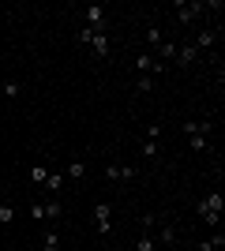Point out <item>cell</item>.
<instances>
[{"mask_svg": "<svg viewBox=\"0 0 225 251\" xmlns=\"http://www.w3.org/2000/svg\"><path fill=\"white\" fill-rule=\"evenodd\" d=\"M158 157V143L154 139H143V161H154Z\"/></svg>", "mask_w": 225, "mask_h": 251, "instance_id": "d6986e66", "label": "cell"}, {"mask_svg": "<svg viewBox=\"0 0 225 251\" xmlns=\"http://www.w3.org/2000/svg\"><path fill=\"white\" fill-rule=\"evenodd\" d=\"M206 15V4L203 0H192V4H176V23H184V26H188V23H199Z\"/></svg>", "mask_w": 225, "mask_h": 251, "instance_id": "277c9868", "label": "cell"}, {"mask_svg": "<svg viewBox=\"0 0 225 251\" xmlns=\"http://www.w3.org/2000/svg\"><path fill=\"white\" fill-rule=\"evenodd\" d=\"M86 176V161H68V180H83Z\"/></svg>", "mask_w": 225, "mask_h": 251, "instance_id": "e0dca14e", "label": "cell"}, {"mask_svg": "<svg viewBox=\"0 0 225 251\" xmlns=\"http://www.w3.org/2000/svg\"><path fill=\"white\" fill-rule=\"evenodd\" d=\"M30 218L34 221H45V202H38V199L30 202Z\"/></svg>", "mask_w": 225, "mask_h": 251, "instance_id": "7402d4cb", "label": "cell"}, {"mask_svg": "<svg viewBox=\"0 0 225 251\" xmlns=\"http://www.w3.org/2000/svg\"><path fill=\"white\" fill-rule=\"evenodd\" d=\"M135 251H158V244H154V232H139V240H135Z\"/></svg>", "mask_w": 225, "mask_h": 251, "instance_id": "2e32d148", "label": "cell"}, {"mask_svg": "<svg viewBox=\"0 0 225 251\" xmlns=\"http://www.w3.org/2000/svg\"><path fill=\"white\" fill-rule=\"evenodd\" d=\"M0 94H4V98H19L23 94V83H15V79H11V83H0Z\"/></svg>", "mask_w": 225, "mask_h": 251, "instance_id": "ac0fdd59", "label": "cell"}, {"mask_svg": "<svg viewBox=\"0 0 225 251\" xmlns=\"http://www.w3.org/2000/svg\"><path fill=\"white\" fill-rule=\"evenodd\" d=\"M154 60H158V64L176 60V42H158V45H154Z\"/></svg>", "mask_w": 225, "mask_h": 251, "instance_id": "30bf717a", "label": "cell"}, {"mask_svg": "<svg viewBox=\"0 0 225 251\" xmlns=\"http://www.w3.org/2000/svg\"><path fill=\"white\" fill-rule=\"evenodd\" d=\"M45 180H49V165H34L30 169V184L34 188H45Z\"/></svg>", "mask_w": 225, "mask_h": 251, "instance_id": "5bb4252c", "label": "cell"}, {"mask_svg": "<svg viewBox=\"0 0 225 251\" xmlns=\"http://www.w3.org/2000/svg\"><path fill=\"white\" fill-rule=\"evenodd\" d=\"M135 90H139V94H150V90H154V79H150V75H139V83H135Z\"/></svg>", "mask_w": 225, "mask_h": 251, "instance_id": "44dd1931", "label": "cell"}, {"mask_svg": "<svg viewBox=\"0 0 225 251\" xmlns=\"http://www.w3.org/2000/svg\"><path fill=\"white\" fill-rule=\"evenodd\" d=\"M79 42L90 45L98 60H105L109 52H113V45H109V34H105V30H90V26H79Z\"/></svg>", "mask_w": 225, "mask_h": 251, "instance_id": "3957f363", "label": "cell"}, {"mask_svg": "<svg viewBox=\"0 0 225 251\" xmlns=\"http://www.w3.org/2000/svg\"><path fill=\"white\" fill-rule=\"evenodd\" d=\"M158 42H165V38H161V30H158V26H154V23H150V26H147V45H150V49H154V45H158Z\"/></svg>", "mask_w": 225, "mask_h": 251, "instance_id": "ffe728a7", "label": "cell"}, {"mask_svg": "<svg viewBox=\"0 0 225 251\" xmlns=\"http://www.w3.org/2000/svg\"><path fill=\"white\" fill-rule=\"evenodd\" d=\"M195 49H199V52H203V49H214V45H218V30H214V26H206V30H199V38H195Z\"/></svg>", "mask_w": 225, "mask_h": 251, "instance_id": "8fae6325", "label": "cell"}, {"mask_svg": "<svg viewBox=\"0 0 225 251\" xmlns=\"http://www.w3.org/2000/svg\"><path fill=\"white\" fill-rule=\"evenodd\" d=\"M60 188H64V173H49V180H45V191H49V195H60Z\"/></svg>", "mask_w": 225, "mask_h": 251, "instance_id": "9a60e30c", "label": "cell"}, {"mask_svg": "<svg viewBox=\"0 0 225 251\" xmlns=\"http://www.w3.org/2000/svg\"><path fill=\"white\" fill-rule=\"evenodd\" d=\"M195 210H199V218L210 225V229H222V210H225V199L222 191H206L203 199L195 202Z\"/></svg>", "mask_w": 225, "mask_h": 251, "instance_id": "6da1fadb", "label": "cell"}, {"mask_svg": "<svg viewBox=\"0 0 225 251\" xmlns=\"http://www.w3.org/2000/svg\"><path fill=\"white\" fill-rule=\"evenodd\" d=\"M154 244H161V251H173L176 248V225H173V221H161L158 225V240Z\"/></svg>", "mask_w": 225, "mask_h": 251, "instance_id": "ba28073f", "label": "cell"}, {"mask_svg": "<svg viewBox=\"0 0 225 251\" xmlns=\"http://www.w3.org/2000/svg\"><path fill=\"white\" fill-rule=\"evenodd\" d=\"M0 221L8 225V221H15V206H8V202H0Z\"/></svg>", "mask_w": 225, "mask_h": 251, "instance_id": "603a6c76", "label": "cell"}, {"mask_svg": "<svg viewBox=\"0 0 225 251\" xmlns=\"http://www.w3.org/2000/svg\"><path fill=\"white\" fill-rule=\"evenodd\" d=\"M94 225H98L101 236H109V229H113V202H109V199H101L94 206Z\"/></svg>", "mask_w": 225, "mask_h": 251, "instance_id": "5b68a950", "label": "cell"}, {"mask_svg": "<svg viewBox=\"0 0 225 251\" xmlns=\"http://www.w3.org/2000/svg\"><path fill=\"white\" fill-rule=\"evenodd\" d=\"M83 26H90V30H105V8H98V4L83 8Z\"/></svg>", "mask_w": 225, "mask_h": 251, "instance_id": "8992f818", "label": "cell"}, {"mask_svg": "<svg viewBox=\"0 0 225 251\" xmlns=\"http://www.w3.org/2000/svg\"><path fill=\"white\" fill-rule=\"evenodd\" d=\"M105 176H109V180H131V176H135V165H124V161H109V165H105Z\"/></svg>", "mask_w": 225, "mask_h": 251, "instance_id": "9c48e42d", "label": "cell"}, {"mask_svg": "<svg viewBox=\"0 0 225 251\" xmlns=\"http://www.w3.org/2000/svg\"><path fill=\"white\" fill-rule=\"evenodd\" d=\"M195 60H199V49H195L192 42L176 45V64H184V68H188V64H195Z\"/></svg>", "mask_w": 225, "mask_h": 251, "instance_id": "7c38bea8", "label": "cell"}, {"mask_svg": "<svg viewBox=\"0 0 225 251\" xmlns=\"http://www.w3.org/2000/svg\"><path fill=\"white\" fill-rule=\"evenodd\" d=\"M184 135H188L195 154H203L210 147V135H214V120H184Z\"/></svg>", "mask_w": 225, "mask_h": 251, "instance_id": "7a4b0ae2", "label": "cell"}, {"mask_svg": "<svg viewBox=\"0 0 225 251\" xmlns=\"http://www.w3.org/2000/svg\"><path fill=\"white\" fill-rule=\"evenodd\" d=\"M26 251H42V248H38V244H34V248H26Z\"/></svg>", "mask_w": 225, "mask_h": 251, "instance_id": "484cf974", "label": "cell"}, {"mask_svg": "<svg viewBox=\"0 0 225 251\" xmlns=\"http://www.w3.org/2000/svg\"><path fill=\"white\" fill-rule=\"evenodd\" d=\"M143 139H154V143H158V139H161V127H158V124H150L147 131H143Z\"/></svg>", "mask_w": 225, "mask_h": 251, "instance_id": "d4e9b609", "label": "cell"}, {"mask_svg": "<svg viewBox=\"0 0 225 251\" xmlns=\"http://www.w3.org/2000/svg\"><path fill=\"white\" fill-rule=\"evenodd\" d=\"M154 221H158L154 214H143V218H139V232H150V229H154Z\"/></svg>", "mask_w": 225, "mask_h": 251, "instance_id": "cb8c5ba5", "label": "cell"}, {"mask_svg": "<svg viewBox=\"0 0 225 251\" xmlns=\"http://www.w3.org/2000/svg\"><path fill=\"white\" fill-rule=\"evenodd\" d=\"M60 218H64V206H60V199L53 195V199L45 202V221H49V225H56Z\"/></svg>", "mask_w": 225, "mask_h": 251, "instance_id": "4fadbf2b", "label": "cell"}, {"mask_svg": "<svg viewBox=\"0 0 225 251\" xmlns=\"http://www.w3.org/2000/svg\"><path fill=\"white\" fill-rule=\"evenodd\" d=\"M135 68H139L143 75H150V79L165 72V64H158V60H154V52H139V56H135Z\"/></svg>", "mask_w": 225, "mask_h": 251, "instance_id": "52a82bcc", "label": "cell"}]
</instances>
